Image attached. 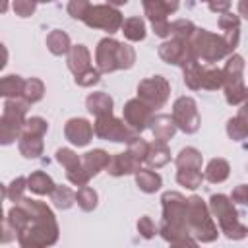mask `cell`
<instances>
[{"mask_svg":"<svg viewBox=\"0 0 248 248\" xmlns=\"http://www.w3.org/2000/svg\"><path fill=\"white\" fill-rule=\"evenodd\" d=\"M48 130V124L45 118L41 116H31V118H25V124L21 128V134H29V136H45Z\"/></svg>","mask_w":248,"mask_h":248,"instance_id":"44","label":"cell"},{"mask_svg":"<svg viewBox=\"0 0 248 248\" xmlns=\"http://www.w3.org/2000/svg\"><path fill=\"white\" fill-rule=\"evenodd\" d=\"M140 165H141V161L136 159L130 151H122V153L112 155L105 169L110 176H124V174H134L140 169Z\"/></svg>","mask_w":248,"mask_h":248,"instance_id":"15","label":"cell"},{"mask_svg":"<svg viewBox=\"0 0 248 248\" xmlns=\"http://www.w3.org/2000/svg\"><path fill=\"white\" fill-rule=\"evenodd\" d=\"M143 161L147 163L149 169H161V167H165L170 161V149L167 147L165 141H157L155 140L153 143H149L147 155H145Z\"/></svg>","mask_w":248,"mask_h":248,"instance_id":"21","label":"cell"},{"mask_svg":"<svg viewBox=\"0 0 248 248\" xmlns=\"http://www.w3.org/2000/svg\"><path fill=\"white\" fill-rule=\"evenodd\" d=\"M174 163H176L178 169H198V170H202L203 157H202V153L196 147H184L176 155Z\"/></svg>","mask_w":248,"mask_h":248,"instance_id":"29","label":"cell"},{"mask_svg":"<svg viewBox=\"0 0 248 248\" xmlns=\"http://www.w3.org/2000/svg\"><path fill=\"white\" fill-rule=\"evenodd\" d=\"M138 232H140L143 238H153V236H155L157 229H155V223L151 221V217L143 215V217L138 219Z\"/></svg>","mask_w":248,"mask_h":248,"instance_id":"50","label":"cell"},{"mask_svg":"<svg viewBox=\"0 0 248 248\" xmlns=\"http://www.w3.org/2000/svg\"><path fill=\"white\" fill-rule=\"evenodd\" d=\"M188 43H190V48L198 60L217 62L229 54V48H227L223 37L209 33L207 29H196L192 33V37L188 39Z\"/></svg>","mask_w":248,"mask_h":248,"instance_id":"4","label":"cell"},{"mask_svg":"<svg viewBox=\"0 0 248 248\" xmlns=\"http://www.w3.org/2000/svg\"><path fill=\"white\" fill-rule=\"evenodd\" d=\"M89 8H91V2L89 0H70L68 2V14L74 19H83Z\"/></svg>","mask_w":248,"mask_h":248,"instance_id":"48","label":"cell"},{"mask_svg":"<svg viewBox=\"0 0 248 248\" xmlns=\"http://www.w3.org/2000/svg\"><path fill=\"white\" fill-rule=\"evenodd\" d=\"M202 2H209V0H202Z\"/></svg>","mask_w":248,"mask_h":248,"instance_id":"62","label":"cell"},{"mask_svg":"<svg viewBox=\"0 0 248 248\" xmlns=\"http://www.w3.org/2000/svg\"><path fill=\"white\" fill-rule=\"evenodd\" d=\"M66 54H68V68L74 76L81 74L83 70H87L91 66V54L85 45H74V46H70V50Z\"/></svg>","mask_w":248,"mask_h":248,"instance_id":"18","label":"cell"},{"mask_svg":"<svg viewBox=\"0 0 248 248\" xmlns=\"http://www.w3.org/2000/svg\"><path fill=\"white\" fill-rule=\"evenodd\" d=\"M21 130L17 126H14L8 118L0 116V145H10L19 138Z\"/></svg>","mask_w":248,"mask_h":248,"instance_id":"43","label":"cell"},{"mask_svg":"<svg viewBox=\"0 0 248 248\" xmlns=\"http://www.w3.org/2000/svg\"><path fill=\"white\" fill-rule=\"evenodd\" d=\"M27 108H29V103L23 99V97H10L6 99L4 103V118H8L14 126H17L19 130L23 128L25 124V114H27Z\"/></svg>","mask_w":248,"mask_h":248,"instance_id":"17","label":"cell"},{"mask_svg":"<svg viewBox=\"0 0 248 248\" xmlns=\"http://www.w3.org/2000/svg\"><path fill=\"white\" fill-rule=\"evenodd\" d=\"M151 27H153V33L159 35V37H169L170 35L169 21H155V23H151Z\"/></svg>","mask_w":248,"mask_h":248,"instance_id":"55","label":"cell"},{"mask_svg":"<svg viewBox=\"0 0 248 248\" xmlns=\"http://www.w3.org/2000/svg\"><path fill=\"white\" fill-rule=\"evenodd\" d=\"M169 31L174 39H184L188 41L192 37V33L196 31V25L190 19H176L172 23H169Z\"/></svg>","mask_w":248,"mask_h":248,"instance_id":"42","label":"cell"},{"mask_svg":"<svg viewBox=\"0 0 248 248\" xmlns=\"http://www.w3.org/2000/svg\"><path fill=\"white\" fill-rule=\"evenodd\" d=\"M17 203H21L29 213V223L21 232H17V242L25 248L52 246L58 240V223L52 209L45 202L25 196Z\"/></svg>","mask_w":248,"mask_h":248,"instance_id":"1","label":"cell"},{"mask_svg":"<svg viewBox=\"0 0 248 248\" xmlns=\"http://www.w3.org/2000/svg\"><path fill=\"white\" fill-rule=\"evenodd\" d=\"M54 186H56L54 180L43 170H35L27 176V188L37 196H48Z\"/></svg>","mask_w":248,"mask_h":248,"instance_id":"25","label":"cell"},{"mask_svg":"<svg viewBox=\"0 0 248 248\" xmlns=\"http://www.w3.org/2000/svg\"><path fill=\"white\" fill-rule=\"evenodd\" d=\"M99 78H101V72L97 70V68H87V70H83L81 74H78L76 76V83L79 85V87H91V85H95L97 81H99Z\"/></svg>","mask_w":248,"mask_h":248,"instance_id":"46","label":"cell"},{"mask_svg":"<svg viewBox=\"0 0 248 248\" xmlns=\"http://www.w3.org/2000/svg\"><path fill=\"white\" fill-rule=\"evenodd\" d=\"M184 221L188 225L190 234L196 238V242H213L219 234L217 225L209 217V209L200 196H190L186 200Z\"/></svg>","mask_w":248,"mask_h":248,"instance_id":"2","label":"cell"},{"mask_svg":"<svg viewBox=\"0 0 248 248\" xmlns=\"http://www.w3.org/2000/svg\"><path fill=\"white\" fill-rule=\"evenodd\" d=\"M107 2H108L110 6H124L128 0H107Z\"/></svg>","mask_w":248,"mask_h":248,"instance_id":"58","label":"cell"},{"mask_svg":"<svg viewBox=\"0 0 248 248\" xmlns=\"http://www.w3.org/2000/svg\"><path fill=\"white\" fill-rule=\"evenodd\" d=\"M76 202L78 205L83 209V211H93L97 207V202H99V196L97 192L91 188V186H79V190L76 192Z\"/></svg>","mask_w":248,"mask_h":248,"instance_id":"39","label":"cell"},{"mask_svg":"<svg viewBox=\"0 0 248 248\" xmlns=\"http://www.w3.org/2000/svg\"><path fill=\"white\" fill-rule=\"evenodd\" d=\"M223 72V83L225 81H236V79H242V72H244V58L240 54H232L225 68L221 70Z\"/></svg>","mask_w":248,"mask_h":248,"instance_id":"35","label":"cell"},{"mask_svg":"<svg viewBox=\"0 0 248 248\" xmlns=\"http://www.w3.org/2000/svg\"><path fill=\"white\" fill-rule=\"evenodd\" d=\"M149 128L153 132V138L157 141H165V143L176 132V126H174V122H172V118L169 114H157V116H153L151 122H149Z\"/></svg>","mask_w":248,"mask_h":248,"instance_id":"20","label":"cell"},{"mask_svg":"<svg viewBox=\"0 0 248 248\" xmlns=\"http://www.w3.org/2000/svg\"><path fill=\"white\" fill-rule=\"evenodd\" d=\"M81 21L91 29H103L107 33H116L122 27L124 17L114 6L97 4V6H91L87 10V14H85V17Z\"/></svg>","mask_w":248,"mask_h":248,"instance_id":"6","label":"cell"},{"mask_svg":"<svg viewBox=\"0 0 248 248\" xmlns=\"http://www.w3.org/2000/svg\"><path fill=\"white\" fill-rule=\"evenodd\" d=\"M163 203V221L165 223H176L186 225L184 221V209H186V198L180 192H165L161 196ZM188 227V225H186Z\"/></svg>","mask_w":248,"mask_h":248,"instance_id":"12","label":"cell"},{"mask_svg":"<svg viewBox=\"0 0 248 248\" xmlns=\"http://www.w3.org/2000/svg\"><path fill=\"white\" fill-rule=\"evenodd\" d=\"M225 99L229 105H238L246 101V85L244 79H236V81H225Z\"/></svg>","mask_w":248,"mask_h":248,"instance_id":"36","label":"cell"},{"mask_svg":"<svg viewBox=\"0 0 248 248\" xmlns=\"http://www.w3.org/2000/svg\"><path fill=\"white\" fill-rule=\"evenodd\" d=\"M112 97L105 91H95V93H89L87 99H85V107L91 114L95 116H101V114H110L112 112Z\"/></svg>","mask_w":248,"mask_h":248,"instance_id":"22","label":"cell"},{"mask_svg":"<svg viewBox=\"0 0 248 248\" xmlns=\"http://www.w3.org/2000/svg\"><path fill=\"white\" fill-rule=\"evenodd\" d=\"M202 180H203V174L198 169H178V172H176V182L180 186H186L188 190L200 188Z\"/></svg>","mask_w":248,"mask_h":248,"instance_id":"38","label":"cell"},{"mask_svg":"<svg viewBox=\"0 0 248 248\" xmlns=\"http://www.w3.org/2000/svg\"><path fill=\"white\" fill-rule=\"evenodd\" d=\"M219 27L223 31H231V29H240V17L236 14H231V12H225L221 17H219Z\"/></svg>","mask_w":248,"mask_h":248,"instance_id":"51","label":"cell"},{"mask_svg":"<svg viewBox=\"0 0 248 248\" xmlns=\"http://www.w3.org/2000/svg\"><path fill=\"white\" fill-rule=\"evenodd\" d=\"M12 8L19 17H29L37 10V0H14Z\"/></svg>","mask_w":248,"mask_h":248,"instance_id":"49","label":"cell"},{"mask_svg":"<svg viewBox=\"0 0 248 248\" xmlns=\"http://www.w3.org/2000/svg\"><path fill=\"white\" fill-rule=\"evenodd\" d=\"M0 221H2V205H0Z\"/></svg>","mask_w":248,"mask_h":248,"instance_id":"61","label":"cell"},{"mask_svg":"<svg viewBox=\"0 0 248 248\" xmlns=\"http://www.w3.org/2000/svg\"><path fill=\"white\" fill-rule=\"evenodd\" d=\"M23 78L21 76H16V74H10L6 78H0V97H21V91H23Z\"/></svg>","mask_w":248,"mask_h":248,"instance_id":"33","label":"cell"},{"mask_svg":"<svg viewBox=\"0 0 248 248\" xmlns=\"http://www.w3.org/2000/svg\"><path fill=\"white\" fill-rule=\"evenodd\" d=\"M4 198H6V186H4L2 182H0V202H2Z\"/></svg>","mask_w":248,"mask_h":248,"instance_id":"59","label":"cell"},{"mask_svg":"<svg viewBox=\"0 0 248 248\" xmlns=\"http://www.w3.org/2000/svg\"><path fill=\"white\" fill-rule=\"evenodd\" d=\"M143 12L151 23L167 21V16L178 10V0H141Z\"/></svg>","mask_w":248,"mask_h":248,"instance_id":"16","label":"cell"},{"mask_svg":"<svg viewBox=\"0 0 248 248\" xmlns=\"http://www.w3.org/2000/svg\"><path fill=\"white\" fill-rule=\"evenodd\" d=\"M229 172H231L229 163L225 159H221V157H215V159H211L207 163L205 172H203V178L209 180V182H213V184H219V182H223V180L229 178Z\"/></svg>","mask_w":248,"mask_h":248,"instance_id":"26","label":"cell"},{"mask_svg":"<svg viewBox=\"0 0 248 248\" xmlns=\"http://www.w3.org/2000/svg\"><path fill=\"white\" fill-rule=\"evenodd\" d=\"M37 2H45L46 4V2H52V0H37Z\"/></svg>","mask_w":248,"mask_h":248,"instance_id":"60","label":"cell"},{"mask_svg":"<svg viewBox=\"0 0 248 248\" xmlns=\"http://www.w3.org/2000/svg\"><path fill=\"white\" fill-rule=\"evenodd\" d=\"M6 62H8V50H6V46L0 43V70L6 66Z\"/></svg>","mask_w":248,"mask_h":248,"instance_id":"56","label":"cell"},{"mask_svg":"<svg viewBox=\"0 0 248 248\" xmlns=\"http://www.w3.org/2000/svg\"><path fill=\"white\" fill-rule=\"evenodd\" d=\"M151 118H153V108L147 107V105H145L143 101H140L138 97H136V99H130V101L124 105V108H122V120H124L126 126L132 128L136 134L143 132V130L149 126Z\"/></svg>","mask_w":248,"mask_h":248,"instance_id":"9","label":"cell"},{"mask_svg":"<svg viewBox=\"0 0 248 248\" xmlns=\"http://www.w3.org/2000/svg\"><path fill=\"white\" fill-rule=\"evenodd\" d=\"M110 155L105 151V149H93V151H87L83 157H81V167L85 170V174L89 178H93L97 172H101L107 163H108Z\"/></svg>","mask_w":248,"mask_h":248,"instance_id":"19","label":"cell"},{"mask_svg":"<svg viewBox=\"0 0 248 248\" xmlns=\"http://www.w3.org/2000/svg\"><path fill=\"white\" fill-rule=\"evenodd\" d=\"M136 62V50L126 45V43H118V48H116V66L118 70H130Z\"/></svg>","mask_w":248,"mask_h":248,"instance_id":"40","label":"cell"},{"mask_svg":"<svg viewBox=\"0 0 248 248\" xmlns=\"http://www.w3.org/2000/svg\"><path fill=\"white\" fill-rule=\"evenodd\" d=\"M48 196L56 209H70L76 202V192L70 190L68 186H54Z\"/></svg>","mask_w":248,"mask_h":248,"instance_id":"31","label":"cell"},{"mask_svg":"<svg viewBox=\"0 0 248 248\" xmlns=\"http://www.w3.org/2000/svg\"><path fill=\"white\" fill-rule=\"evenodd\" d=\"M25 190H27V178L25 176H17V178H14L10 182V186H6V198H10L14 203H17L23 198Z\"/></svg>","mask_w":248,"mask_h":248,"instance_id":"45","label":"cell"},{"mask_svg":"<svg viewBox=\"0 0 248 248\" xmlns=\"http://www.w3.org/2000/svg\"><path fill=\"white\" fill-rule=\"evenodd\" d=\"M202 87L215 91L219 87H223V72L219 68H203L202 72Z\"/></svg>","mask_w":248,"mask_h":248,"instance_id":"41","label":"cell"},{"mask_svg":"<svg viewBox=\"0 0 248 248\" xmlns=\"http://www.w3.org/2000/svg\"><path fill=\"white\" fill-rule=\"evenodd\" d=\"M147 147H149V143H147L143 138H140V136H134V138L128 141V151H130L136 159H140V161L145 159V155H147Z\"/></svg>","mask_w":248,"mask_h":248,"instance_id":"47","label":"cell"},{"mask_svg":"<svg viewBox=\"0 0 248 248\" xmlns=\"http://www.w3.org/2000/svg\"><path fill=\"white\" fill-rule=\"evenodd\" d=\"M45 95V83L39 79V78H29L23 81V91H21V97L33 105V103H39Z\"/></svg>","mask_w":248,"mask_h":248,"instance_id":"34","label":"cell"},{"mask_svg":"<svg viewBox=\"0 0 248 248\" xmlns=\"http://www.w3.org/2000/svg\"><path fill=\"white\" fill-rule=\"evenodd\" d=\"M172 122L186 134H194L200 128V112L198 105L192 97H178L172 105Z\"/></svg>","mask_w":248,"mask_h":248,"instance_id":"8","label":"cell"},{"mask_svg":"<svg viewBox=\"0 0 248 248\" xmlns=\"http://www.w3.org/2000/svg\"><path fill=\"white\" fill-rule=\"evenodd\" d=\"M159 56L163 62L174 64V66H182L184 62L196 58L190 48V43L184 39H174V37L170 41H163L159 45Z\"/></svg>","mask_w":248,"mask_h":248,"instance_id":"10","label":"cell"},{"mask_svg":"<svg viewBox=\"0 0 248 248\" xmlns=\"http://www.w3.org/2000/svg\"><path fill=\"white\" fill-rule=\"evenodd\" d=\"M56 161L66 169V176L72 184L76 186H85L89 182V176L85 174L83 167H81V159L78 157L76 151L68 149V147H62L56 151Z\"/></svg>","mask_w":248,"mask_h":248,"instance_id":"11","label":"cell"},{"mask_svg":"<svg viewBox=\"0 0 248 248\" xmlns=\"http://www.w3.org/2000/svg\"><path fill=\"white\" fill-rule=\"evenodd\" d=\"M6 223L12 227V231H14L16 236H17V232H21V231L27 227V223H29V213H27V209H25L21 203H16V205L8 211Z\"/></svg>","mask_w":248,"mask_h":248,"instance_id":"32","label":"cell"},{"mask_svg":"<svg viewBox=\"0 0 248 248\" xmlns=\"http://www.w3.org/2000/svg\"><path fill=\"white\" fill-rule=\"evenodd\" d=\"M70 37H68V33L66 31H62V29H54V31H50L48 35H46V48L54 54V56H62V54H66L68 50H70Z\"/></svg>","mask_w":248,"mask_h":248,"instance_id":"27","label":"cell"},{"mask_svg":"<svg viewBox=\"0 0 248 248\" xmlns=\"http://www.w3.org/2000/svg\"><path fill=\"white\" fill-rule=\"evenodd\" d=\"M213 217L219 223L221 232H225L227 238H244L246 236V225L240 223L238 219V211L232 205V200L223 196V194H213L209 198V207H207Z\"/></svg>","mask_w":248,"mask_h":248,"instance_id":"3","label":"cell"},{"mask_svg":"<svg viewBox=\"0 0 248 248\" xmlns=\"http://www.w3.org/2000/svg\"><path fill=\"white\" fill-rule=\"evenodd\" d=\"M16 238V232L12 231V227L8 223H2L0 221V244H6V242H12Z\"/></svg>","mask_w":248,"mask_h":248,"instance_id":"54","label":"cell"},{"mask_svg":"<svg viewBox=\"0 0 248 248\" xmlns=\"http://www.w3.org/2000/svg\"><path fill=\"white\" fill-rule=\"evenodd\" d=\"M8 4H10V0H0V14L8 12Z\"/></svg>","mask_w":248,"mask_h":248,"instance_id":"57","label":"cell"},{"mask_svg":"<svg viewBox=\"0 0 248 248\" xmlns=\"http://www.w3.org/2000/svg\"><path fill=\"white\" fill-rule=\"evenodd\" d=\"M232 202L236 203H248V186L246 184H240L232 190V196H231Z\"/></svg>","mask_w":248,"mask_h":248,"instance_id":"52","label":"cell"},{"mask_svg":"<svg viewBox=\"0 0 248 248\" xmlns=\"http://www.w3.org/2000/svg\"><path fill=\"white\" fill-rule=\"evenodd\" d=\"M227 134L231 140H244L248 134V122H246V108L238 112V116L231 118L227 122Z\"/></svg>","mask_w":248,"mask_h":248,"instance_id":"37","label":"cell"},{"mask_svg":"<svg viewBox=\"0 0 248 248\" xmlns=\"http://www.w3.org/2000/svg\"><path fill=\"white\" fill-rule=\"evenodd\" d=\"M120 29H122V33H124V37L128 41L138 43V41L145 39V23H143L141 17H128V19H124Z\"/></svg>","mask_w":248,"mask_h":248,"instance_id":"30","label":"cell"},{"mask_svg":"<svg viewBox=\"0 0 248 248\" xmlns=\"http://www.w3.org/2000/svg\"><path fill=\"white\" fill-rule=\"evenodd\" d=\"M93 134L101 140H107V141H116V143H128L134 136H138L132 128L126 126L124 120L112 116L110 114H101V116H95V124H93Z\"/></svg>","mask_w":248,"mask_h":248,"instance_id":"5","label":"cell"},{"mask_svg":"<svg viewBox=\"0 0 248 248\" xmlns=\"http://www.w3.org/2000/svg\"><path fill=\"white\" fill-rule=\"evenodd\" d=\"M64 136L70 143H74L78 147H83L93 138V126L85 118H70L64 126Z\"/></svg>","mask_w":248,"mask_h":248,"instance_id":"14","label":"cell"},{"mask_svg":"<svg viewBox=\"0 0 248 248\" xmlns=\"http://www.w3.org/2000/svg\"><path fill=\"white\" fill-rule=\"evenodd\" d=\"M134 174H136V184H138V188H140L141 192H145V194L157 192V190L161 188V184H163L161 174L155 172L153 169H141V167H140Z\"/></svg>","mask_w":248,"mask_h":248,"instance_id":"23","label":"cell"},{"mask_svg":"<svg viewBox=\"0 0 248 248\" xmlns=\"http://www.w3.org/2000/svg\"><path fill=\"white\" fill-rule=\"evenodd\" d=\"M17 147H19V153L27 159H37L43 155V138L41 136H29V134H19L17 138Z\"/></svg>","mask_w":248,"mask_h":248,"instance_id":"24","label":"cell"},{"mask_svg":"<svg viewBox=\"0 0 248 248\" xmlns=\"http://www.w3.org/2000/svg\"><path fill=\"white\" fill-rule=\"evenodd\" d=\"M207 6L215 14H225V12L231 10V0H209Z\"/></svg>","mask_w":248,"mask_h":248,"instance_id":"53","label":"cell"},{"mask_svg":"<svg viewBox=\"0 0 248 248\" xmlns=\"http://www.w3.org/2000/svg\"><path fill=\"white\" fill-rule=\"evenodd\" d=\"M170 93V83L163 76H153L138 83V99L151 108H161Z\"/></svg>","mask_w":248,"mask_h":248,"instance_id":"7","label":"cell"},{"mask_svg":"<svg viewBox=\"0 0 248 248\" xmlns=\"http://www.w3.org/2000/svg\"><path fill=\"white\" fill-rule=\"evenodd\" d=\"M180 68H182V72H184V83H186L192 91L202 89V72H203V68L200 66V60H198V58H192V60L184 62Z\"/></svg>","mask_w":248,"mask_h":248,"instance_id":"28","label":"cell"},{"mask_svg":"<svg viewBox=\"0 0 248 248\" xmlns=\"http://www.w3.org/2000/svg\"><path fill=\"white\" fill-rule=\"evenodd\" d=\"M116 48H118V41L112 37H105L97 43L95 48V62H97V70L103 74H110L114 70H118L116 66Z\"/></svg>","mask_w":248,"mask_h":248,"instance_id":"13","label":"cell"}]
</instances>
